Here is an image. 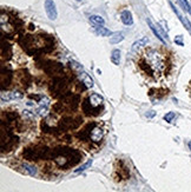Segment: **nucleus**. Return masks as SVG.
Returning <instances> with one entry per match:
<instances>
[{
  "label": "nucleus",
  "instance_id": "obj_1",
  "mask_svg": "<svg viewBox=\"0 0 191 192\" xmlns=\"http://www.w3.org/2000/svg\"><path fill=\"white\" fill-rule=\"evenodd\" d=\"M1 151H11V149H13L14 146L18 144V137L12 132V130L10 129V124L6 123V129L5 125L1 124Z\"/></svg>",
  "mask_w": 191,
  "mask_h": 192
},
{
  "label": "nucleus",
  "instance_id": "obj_2",
  "mask_svg": "<svg viewBox=\"0 0 191 192\" xmlns=\"http://www.w3.org/2000/svg\"><path fill=\"white\" fill-rule=\"evenodd\" d=\"M66 85H67V81H66L65 78L63 77H54L53 80L50 84V91L52 93V96L54 97H63V92L66 88Z\"/></svg>",
  "mask_w": 191,
  "mask_h": 192
},
{
  "label": "nucleus",
  "instance_id": "obj_3",
  "mask_svg": "<svg viewBox=\"0 0 191 192\" xmlns=\"http://www.w3.org/2000/svg\"><path fill=\"white\" fill-rule=\"evenodd\" d=\"M83 119L81 117H78L76 119H73L72 117H64L63 119L60 120L59 123V129L60 132L61 131H69V130H74V129H78L79 125H81Z\"/></svg>",
  "mask_w": 191,
  "mask_h": 192
},
{
  "label": "nucleus",
  "instance_id": "obj_4",
  "mask_svg": "<svg viewBox=\"0 0 191 192\" xmlns=\"http://www.w3.org/2000/svg\"><path fill=\"white\" fill-rule=\"evenodd\" d=\"M44 71L50 74V76H54V77H61L64 73V67L59 63L56 61H46V64L43 66Z\"/></svg>",
  "mask_w": 191,
  "mask_h": 192
},
{
  "label": "nucleus",
  "instance_id": "obj_5",
  "mask_svg": "<svg viewBox=\"0 0 191 192\" xmlns=\"http://www.w3.org/2000/svg\"><path fill=\"white\" fill-rule=\"evenodd\" d=\"M81 107H83V111H84L86 116H98L100 113V107L99 106H93L89 98H86L83 101Z\"/></svg>",
  "mask_w": 191,
  "mask_h": 192
},
{
  "label": "nucleus",
  "instance_id": "obj_6",
  "mask_svg": "<svg viewBox=\"0 0 191 192\" xmlns=\"http://www.w3.org/2000/svg\"><path fill=\"white\" fill-rule=\"evenodd\" d=\"M12 78H13V74H12L11 68H8V67L5 68V66L1 67V90L10 86Z\"/></svg>",
  "mask_w": 191,
  "mask_h": 192
},
{
  "label": "nucleus",
  "instance_id": "obj_7",
  "mask_svg": "<svg viewBox=\"0 0 191 192\" xmlns=\"http://www.w3.org/2000/svg\"><path fill=\"white\" fill-rule=\"evenodd\" d=\"M146 22L149 24V26H150L151 31L153 32V34H155V35H156V37H157V38H158V39L160 40L163 44H165V43H166L165 38L168 39V34L165 33L164 31L160 28V26H158V25H157V26H155V25L152 24V21L150 19H146Z\"/></svg>",
  "mask_w": 191,
  "mask_h": 192
},
{
  "label": "nucleus",
  "instance_id": "obj_8",
  "mask_svg": "<svg viewBox=\"0 0 191 192\" xmlns=\"http://www.w3.org/2000/svg\"><path fill=\"white\" fill-rule=\"evenodd\" d=\"M45 11L48 17V19L56 20L58 17V12H57V7L53 0H45Z\"/></svg>",
  "mask_w": 191,
  "mask_h": 192
},
{
  "label": "nucleus",
  "instance_id": "obj_9",
  "mask_svg": "<svg viewBox=\"0 0 191 192\" xmlns=\"http://www.w3.org/2000/svg\"><path fill=\"white\" fill-rule=\"evenodd\" d=\"M23 156L28 160H39L40 159V147H28L25 149Z\"/></svg>",
  "mask_w": 191,
  "mask_h": 192
},
{
  "label": "nucleus",
  "instance_id": "obj_10",
  "mask_svg": "<svg viewBox=\"0 0 191 192\" xmlns=\"http://www.w3.org/2000/svg\"><path fill=\"white\" fill-rule=\"evenodd\" d=\"M94 126H96V124H94V123L86 125V127L84 129V130H81L80 132H78L77 134H76V136H77V138H79L80 140H89V139H91V130H92Z\"/></svg>",
  "mask_w": 191,
  "mask_h": 192
},
{
  "label": "nucleus",
  "instance_id": "obj_11",
  "mask_svg": "<svg viewBox=\"0 0 191 192\" xmlns=\"http://www.w3.org/2000/svg\"><path fill=\"white\" fill-rule=\"evenodd\" d=\"M12 55V48H11V45L8 43H5L4 38H1V57L2 59L8 60Z\"/></svg>",
  "mask_w": 191,
  "mask_h": 192
},
{
  "label": "nucleus",
  "instance_id": "obj_12",
  "mask_svg": "<svg viewBox=\"0 0 191 192\" xmlns=\"http://www.w3.org/2000/svg\"><path fill=\"white\" fill-rule=\"evenodd\" d=\"M103 136H104V132H103V130L100 127H98V126H94L92 130H91V139L94 143L100 141V140L103 139Z\"/></svg>",
  "mask_w": 191,
  "mask_h": 192
},
{
  "label": "nucleus",
  "instance_id": "obj_13",
  "mask_svg": "<svg viewBox=\"0 0 191 192\" xmlns=\"http://www.w3.org/2000/svg\"><path fill=\"white\" fill-rule=\"evenodd\" d=\"M170 6L172 7L173 12H175V13L177 14L178 19L181 20V21H182V24H183V25H184V26H185V28H186L188 31H190V32H191V24H190V21H189V20L186 19V18H184V17H183V15L181 14V12L178 11V10H177V8H176V7L173 6V4H172V2H170Z\"/></svg>",
  "mask_w": 191,
  "mask_h": 192
},
{
  "label": "nucleus",
  "instance_id": "obj_14",
  "mask_svg": "<svg viewBox=\"0 0 191 192\" xmlns=\"http://www.w3.org/2000/svg\"><path fill=\"white\" fill-rule=\"evenodd\" d=\"M23 98V93L21 92H11V93H6L5 94H1V101L5 103V101H10V100H14V99H21Z\"/></svg>",
  "mask_w": 191,
  "mask_h": 192
},
{
  "label": "nucleus",
  "instance_id": "obj_15",
  "mask_svg": "<svg viewBox=\"0 0 191 192\" xmlns=\"http://www.w3.org/2000/svg\"><path fill=\"white\" fill-rule=\"evenodd\" d=\"M120 19L123 21V24L124 25H127V26H131L132 24H133V18H132V14L130 11H123L122 14H120Z\"/></svg>",
  "mask_w": 191,
  "mask_h": 192
},
{
  "label": "nucleus",
  "instance_id": "obj_16",
  "mask_svg": "<svg viewBox=\"0 0 191 192\" xmlns=\"http://www.w3.org/2000/svg\"><path fill=\"white\" fill-rule=\"evenodd\" d=\"M19 72L21 73L20 74V81H21V84L24 85V87H27L31 84V81H32V78H31L30 73L27 72L26 70H20Z\"/></svg>",
  "mask_w": 191,
  "mask_h": 192
},
{
  "label": "nucleus",
  "instance_id": "obj_17",
  "mask_svg": "<svg viewBox=\"0 0 191 192\" xmlns=\"http://www.w3.org/2000/svg\"><path fill=\"white\" fill-rule=\"evenodd\" d=\"M79 77H80V79H81V81L84 83V85H85L87 88H90V87H92L93 86V80L92 78L87 74V73H85L84 71L83 72H80L79 73Z\"/></svg>",
  "mask_w": 191,
  "mask_h": 192
},
{
  "label": "nucleus",
  "instance_id": "obj_18",
  "mask_svg": "<svg viewBox=\"0 0 191 192\" xmlns=\"http://www.w3.org/2000/svg\"><path fill=\"white\" fill-rule=\"evenodd\" d=\"M90 21H91V24H92L93 26H104V24H105V20L103 17H100V15H91L90 17Z\"/></svg>",
  "mask_w": 191,
  "mask_h": 192
},
{
  "label": "nucleus",
  "instance_id": "obj_19",
  "mask_svg": "<svg viewBox=\"0 0 191 192\" xmlns=\"http://www.w3.org/2000/svg\"><path fill=\"white\" fill-rule=\"evenodd\" d=\"M89 99H90V101H91V104H92L93 106H100L102 104H103V101H104L103 97H100V96L97 94V93L91 94V96L89 97Z\"/></svg>",
  "mask_w": 191,
  "mask_h": 192
},
{
  "label": "nucleus",
  "instance_id": "obj_20",
  "mask_svg": "<svg viewBox=\"0 0 191 192\" xmlns=\"http://www.w3.org/2000/svg\"><path fill=\"white\" fill-rule=\"evenodd\" d=\"M111 60L114 65H119V63H120V51L119 50H113L112 51Z\"/></svg>",
  "mask_w": 191,
  "mask_h": 192
},
{
  "label": "nucleus",
  "instance_id": "obj_21",
  "mask_svg": "<svg viewBox=\"0 0 191 192\" xmlns=\"http://www.w3.org/2000/svg\"><path fill=\"white\" fill-rule=\"evenodd\" d=\"M21 167L26 171V173L27 174H30V176H35L37 174V169L34 167V166H32V165H30V164H23L21 165Z\"/></svg>",
  "mask_w": 191,
  "mask_h": 192
},
{
  "label": "nucleus",
  "instance_id": "obj_22",
  "mask_svg": "<svg viewBox=\"0 0 191 192\" xmlns=\"http://www.w3.org/2000/svg\"><path fill=\"white\" fill-rule=\"evenodd\" d=\"M147 43H149V39L145 37V38H143V39H140V40H138V41H136V43H133V45H132V50H133V51H137L139 47L145 46Z\"/></svg>",
  "mask_w": 191,
  "mask_h": 192
},
{
  "label": "nucleus",
  "instance_id": "obj_23",
  "mask_svg": "<svg viewBox=\"0 0 191 192\" xmlns=\"http://www.w3.org/2000/svg\"><path fill=\"white\" fill-rule=\"evenodd\" d=\"M96 33L98 34V35H100V37H109V35H111L112 34L110 30H107V28H105V27H103V26L97 27Z\"/></svg>",
  "mask_w": 191,
  "mask_h": 192
},
{
  "label": "nucleus",
  "instance_id": "obj_24",
  "mask_svg": "<svg viewBox=\"0 0 191 192\" xmlns=\"http://www.w3.org/2000/svg\"><path fill=\"white\" fill-rule=\"evenodd\" d=\"M117 171L119 172V177H120V178L126 179L127 177H129V170L126 169V166H124L123 161H122V167H118Z\"/></svg>",
  "mask_w": 191,
  "mask_h": 192
},
{
  "label": "nucleus",
  "instance_id": "obj_25",
  "mask_svg": "<svg viewBox=\"0 0 191 192\" xmlns=\"http://www.w3.org/2000/svg\"><path fill=\"white\" fill-rule=\"evenodd\" d=\"M69 65H70V67H71V70L74 71V72L80 73V72H83V71H84L83 66H81L80 64H78L77 61H70V63H69Z\"/></svg>",
  "mask_w": 191,
  "mask_h": 192
},
{
  "label": "nucleus",
  "instance_id": "obj_26",
  "mask_svg": "<svg viewBox=\"0 0 191 192\" xmlns=\"http://www.w3.org/2000/svg\"><path fill=\"white\" fill-rule=\"evenodd\" d=\"M91 165H92V159H89L85 164H83V165L80 166V167H78V169H76V170H74V173L84 172V171H85V170H87V169H89V167H90Z\"/></svg>",
  "mask_w": 191,
  "mask_h": 192
},
{
  "label": "nucleus",
  "instance_id": "obj_27",
  "mask_svg": "<svg viewBox=\"0 0 191 192\" xmlns=\"http://www.w3.org/2000/svg\"><path fill=\"white\" fill-rule=\"evenodd\" d=\"M123 40H124V34L123 33H116L113 37H111L110 43H111V44H118V43L123 41Z\"/></svg>",
  "mask_w": 191,
  "mask_h": 192
},
{
  "label": "nucleus",
  "instance_id": "obj_28",
  "mask_svg": "<svg viewBox=\"0 0 191 192\" xmlns=\"http://www.w3.org/2000/svg\"><path fill=\"white\" fill-rule=\"evenodd\" d=\"M53 111L57 113H63L65 111V108H64V105H63V103H57L56 105L53 106Z\"/></svg>",
  "mask_w": 191,
  "mask_h": 192
},
{
  "label": "nucleus",
  "instance_id": "obj_29",
  "mask_svg": "<svg viewBox=\"0 0 191 192\" xmlns=\"http://www.w3.org/2000/svg\"><path fill=\"white\" fill-rule=\"evenodd\" d=\"M178 1L181 2V5L183 6V8H184L185 11H188V12L191 14V7H190V5H189V2H188V0H178Z\"/></svg>",
  "mask_w": 191,
  "mask_h": 192
},
{
  "label": "nucleus",
  "instance_id": "obj_30",
  "mask_svg": "<svg viewBox=\"0 0 191 192\" xmlns=\"http://www.w3.org/2000/svg\"><path fill=\"white\" fill-rule=\"evenodd\" d=\"M173 118H175V113L173 112H169L164 116V120L166 121V123H171Z\"/></svg>",
  "mask_w": 191,
  "mask_h": 192
},
{
  "label": "nucleus",
  "instance_id": "obj_31",
  "mask_svg": "<svg viewBox=\"0 0 191 192\" xmlns=\"http://www.w3.org/2000/svg\"><path fill=\"white\" fill-rule=\"evenodd\" d=\"M38 114H39V116H41V117H46V116H47L46 106H41L39 110H38Z\"/></svg>",
  "mask_w": 191,
  "mask_h": 192
},
{
  "label": "nucleus",
  "instance_id": "obj_32",
  "mask_svg": "<svg viewBox=\"0 0 191 192\" xmlns=\"http://www.w3.org/2000/svg\"><path fill=\"white\" fill-rule=\"evenodd\" d=\"M175 43L178 44L179 46H183V45H184V43H183V37H182V35H177V37L175 38Z\"/></svg>",
  "mask_w": 191,
  "mask_h": 192
},
{
  "label": "nucleus",
  "instance_id": "obj_33",
  "mask_svg": "<svg viewBox=\"0 0 191 192\" xmlns=\"http://www.w3.org/2000/svg\"><path fill=\"white\" fill-rule=\"evenodd\" d=\"M40 105L41 106H47L48 105V103H50V99H48V98H46V97H44V98H41V99H40Z\"/></svg>",
  "mask_w": 191,
  "mask_h": 192
},
{
  "label": "nucleus",
  "instance_id": "obj_34",
  "mask_svg": "<svg viewBox=\"0 0 191 192\" xmlns=\"http://www.w3.org/2000/svg\"><path fill=\"white\" fill-rule=\"evenodd\" d=\"M156 116V112L153 111V110H151V111H147V112L145 113V117L146 118H153Z\"/></svg>",
  "mask_w": 191,
  "mask_h": 192
},
{
  "label": "nucleus",
  "instance_id": "obj_35",
  "mask_svg": "<svg viewBox=\"0 0 191 192\" xmlns=\"http://www.w3.org/2000/svg\"><path fill=\"white\" fill-rule=\"evenodd\" d=\"M30 98H32V99H35V100H38V101H40V99L43 98L41 96H33V94H31L30 96Z\"/></svg>",
  "mask_w": 191,
  "mask_h": 192
},
{
  "label": "nucleus",
  "instance_id": "obj_36",
  "mask_svg": "<svg viewBox=\"0 0 191 192\" xmlns=\"http://www.w3.org/2000/svg\"><path fill=\"white\" fill-rule=\"evenodd\" d=\"M189 149H190V150H191V140H190V141H189Z\"/></svg>",
  "mask_w": 191,
  "mask_h": 192
},
{
  "label": "nucleus",
  "instance_id": "obj_37",
  "mask_svg": "<svg viewBox=\"0 0 191 192\" xmlns=\"http://www.w3.org/2000/svg\"><path fill=\"white\" fill-rule=\"evenodd\" d=\"M76 1H81V0H76Z\"/></svg>",
  "mask_w": 191,
  "mask_h": 192
}]
</instances>
